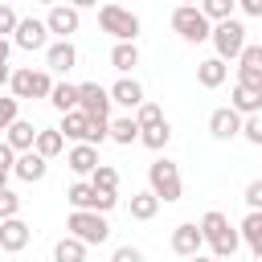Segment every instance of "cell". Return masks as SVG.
Returning a JSON list of instances; mask_svg holds the SVG:
<instances>
[{"mask_svg": "<svg viewBox=\"0 0 262 262\" xmlns=\"http://www.w3.org/2000/svg\"><path fill=\"white\" fill-rule=\"evenodd\" d=\"M201 237L209 242V250H213L217 262L233 258V254H237V242H242V233L229 225V217H225L221 209H209V213L201 217Z\"/></svg>", "mask_w": 262, "mask_h": 262, "instance_id": "cell-1", "label": "cell"}, {"mask_svg": "<svg viewBox=\"0 0 262 262\" xmlns=\"http://www.w3.org/2000/svg\"><path fill=\"white\" fill-rule=\"evenodd\" d=\"M66 229H70L78 242H86V246H102V242L111 237L106 217H102V213H94V209H74V213L66 217Z\"/></svg>", "mask_w": 262, "mask_h": 262, "instance_id": "cell-2", "label": "cell"}, {"mask_svg": "<svg viewBox=\"0 0 262 262\" xmlns=\"http://www.w3.org/2000/svg\"><path fill=\"white\" fill-rule=\"evenodd\" d=\"M209 41H213V49H217V57H221V61H237V53L246 49V25H242V20H233V16H225V20H217V25H213Z\"/></svg>", "mask_w": 262, "mask_h": 262, "instance_id": "cell-3", "label": "cell"}, {"mask_svg": "<svg viewBox=\"0 0 262 262\" xmlns=\"http://www.w3.org/2000/svg\"><path fill=\"white\" fill-rule=\"evenodd\" d=\"M98 25H102V33H111L115 41H135V37H139V16H135L131 8H123V4H102V8H98Z\"/></svg>", "mask_w": 262, "mask_h": 262, "instance_id": "cell-4", "label": "cell"}, {"mask_svg": "<svg viewBox=\"0 0 262 262\" xmlns=\"http://www.w3.org/2000/svg\"><path fill=\"white\" fill-rule=\"evenodd\" d=\"M172 29L184 37V41H209V33H213V20L196 8V4H180L176 12H172Z\"/></svg>", "mask_w": 262, "mask_h": 262, "instance_id": "cell-5", "label": "cell"}, {"mask_svg": "<svg viewBox=\"0 0 262 262\" xmlns=\"http://www.w3.org/2000/svg\"><path fill=\"white\" fill-rule=\"evenodd\" d=\"M147 184H151V192H156L160 201H180V192H184L180 168H176L172 160H156V164L147 168Z\"/></svg>", "mask_w": 262, "mask_h": 262, "instance_id": "cell-6", "label": "cell"}, {"mask_svg": "<svg viewBox=\"0 0 262 262\" xmlns=\"http://www.w3.org/2000/svg\"><path fill=\"white\" fill-rule=\"evenodd\" d=\"M66 201L74 205V209H94V213H106V209H115V192H102V188H94L90 180H78V184H70L66 188Z\"/></svg>", "mask_w": 262, "mask_h": 262, "instance_id": "cell-7", "label": "cell"}, {"mask_svg": "<svg viewBox=\"0 0 262 262\" xmlns=\"http://www.w3.org/2000/svg\"><path fill=\"white\" fill-rule=\"evenodd\" d=\"M78 111H86L94 123H106L111 119V90L98 82H82L78 86Z\"/></svg>", "mask_w": 262, "mask_h": 262, "instance_id": "cell-8", "label": "cell"}, {"mask_svg": "<svg viewBox=\"0 0 262 262\" xmlns=\"http://www.w3.org/2000/svg\"><path fill=\"white\" fill-rule=\"evenodd\" d=\"M12 45H20V49H45L49 45V29H45V20H33V16H25V20H16V29H12Z\"/></svg>", "mask_w": 262, "mask_h": 262, "instance_id": "cell-9", "label": "cell"}, {"mask_svg": "<svg viewBox=\"0 0 262 262\" xmlns=\"http://www.w3.org/2000/svg\"><path fill=\"white\" fill-rule=\"evenodd\" d=\"M78 25H82V16H78L74 4H53L49 16H45V29L57 33V41H70V33H78Z\"/></svg>", "mask_w": 262, "mask_h": 262, "instance_id": "cell-10", "label": "cell"}, {"mask_svg": "<svg viewBox=\"0 0 262 262\" xmlns=\"http://www.w3.org/2000/svg\"><path fill=\"white\" fill-rule=\"evenodd\" d=\"M237 82L262 90V45H250L246 41V49L237 53Z\"/></svg>", "mask_w": 262, "mask_h": 262, "instance_id": "cell-11", "label": "cell"}, {"mask_svg": "<svg viewBox=\"0 0 262 262\" xmlns=\"http://www.w3.org/2000/svg\"><path fill=\"white\" fill-rule=\"evenodd\" d=\"M45 66H49L53 74H70V70L78 66L74 41H53V45H45Z\"/></svg>", "mask_w": 262, "mask_h": 262, "instance_id": "cell-12", "label": "cell"}, {"mask_svg": "<svg viewBox=\"0 0 262 262\" xmlns=\"http://www.w3.org/2000/svg\"><path fill=\"white\" fill-rule=\"evenodd\" d=\"M209 131H213V139H233V135H242V115L233 106H217L209 115Z\"/></svg>", "mask_w": 262, "mask_h": 262, "instance_id": "cell-13", "label": "cell"}, {"mask_svg": "<svg viewBox=\"0 0 262 262\" xmlns=\"http://www.w3.org/2000/svg\"><path fill=\"white\" fill-rule=\"evenodd\" d=\"M45 168H49V160L41 156V151H16V164H12V172L20 176V180H29V184H37V180H45Z\"/></svg>", "mask_w": 262, "mask_h": 262, "instance_id": "cell-14", "label": "cell"}, {"mask_svg": "<svg viewBox=\"0 0 262 262\" xmlns=\"http://www.w3.org/2000/svg\"><path fill=\"white\" fill-rule=\"evenodd\" d=\"M201 246H205V237H201V225L184 221V225H176V229H172V250H176L180 258H192V254H201Z\"/></svg>", "mask_w": 262, "mask_h": 262, "instance_id": "cell-15", "label": "cell"}, {"mask_svg": "<svg viewBox=\"0 0 262 262\" xmlns=\"http://www.w3.org/2000/svg\"><path fill=\"white\" fill-rule=\"evenodd\" d=\"M25 246H29V225H25L20 217H4V221H0V250L20 254Z\"/></svg>", "mask_w": 262, "mask_h": 262, "instance_id": "cell-16", "label": "cell"}, {"mask_svg": "<svg viewBox=\"0 0 262 262\" xmlns=\"http://www.w3.org/2000/svg\"><path fill=\"white\" fill-rule=\"evenodd\" d=\"M66 164H70L78 176H90L102 160H98V147H94V143H78V147H70V151H66Z\"/></svg>", "mask_w": 262, "mask_h": 262, "instance_id": "cell-17", "label": "cell"}, {"mask_svg": "<svg viewBox=\"0 0 262 262\" xmlns=\"http://www.w3.org/2000/svg\"><path fill=\"white\" fill-rule=\"evenodd\" d=\"M229 106H233L237 115H258V111H262V90H254V86H246V82H233Z\"/></svg>", "mask_w": 262, "mask_h": 262, "instance_id": "cell-18", "label": "cell"}, {"mask_svg": "<svg viewBox=\"0 0 262 262\" xmlns=\"http://www.w3.org/2000/svg\"><path fill=\"white\" fill-rule=\"evenodd\" d=\"M225 78H229V66H225L221 57H205V61H196V82H201L205 90H217Z\"/></svg>", "mask_w": 262, "mask_h": 262, "instance_id": "cell-19", "label": "cell"}, {"mask_svg": "<svg viewBox=\"0 0 262 262\" xmlns=\"http://www.w3.org/2000/svg\"><path fill=\"white\" fill-rule=\"evenodd\" d=\"M111 102H119V106L135 111V106L143 102V86H139L135 78H119V82L111 86Z\"/></svg>", "mask_w": 262, "mask_h": 262, "instance_id": "cell-20", "label": "cell"}, {"mask_svg": "<svg viewBox=\"0 0 262 262\" xmlns=\"http://www.w3.org/2000/svg\"><path fill=\"white\" fill-rule=\"evenodd\" d=\"M106 139L131 147V143L139 139V123H135V115H119V119H111V123H106Z\"/></svg>", "mask_w": 262, "mask_h": 262, "instance_id": "cell-21", "label": "cell"}, {"mask_svg": "<svg viewBox=\"0 0 262 262\" xmlns=\"http://www.w3.org/2000/svg\"><path fill=\"white\" fill-rule=\"evenodd\" d=\"M61 147H66V135H61L57 127H37V139H33V151H41L45 160H53V156H61Z\"/></svg>", "mask_w": 262, "mask_h": 262, "instance_id": "cell-22", "label": "cell"}, {"mask_svg": "<svg viewBox=\"0 0 262 262\" xmlns=\"http://www.w3.org/2000/svg\"><path fill=\"white\" fill-rule=\"evenodd\" d=\"M242 242L254 250V258L262 262V209H250L242 221Z\"/></svg>", "mask_w": 262, "mask_h": 262, "instance_id": "cell-23", "label": "cell"}, {"mask_svg": "<svg viewBox=\"0 0 262 262\" xmlns=\"http://www.w3.org/2000/svg\"><path fill=\"white\" fill-rule=\"evenodd\" d=\"M33 139H37V127H33L29 119H16V123L8 127V139H4V143H8L12 151H29Z\"/></svg>", "mask_w": 262, "mask_h": 262, "instance_id": "cell-24", "label": "cell"}, {"mask_svg": "<svg viewBox=\"0 0 262 262\" xmlns=\"http://www.w3.org/2000/svg\"><path fill=\"white\" fill-rule=\"evenodd\" d=\"M111 66H115L119 74L135 70V66H139V49H135V41H115V49H111Z\"/></svg>", "mask_w": 262, "mask_h": 262, "instance_id": "cell-25", "label": "cell"}, {"mask_svg": "<svg viewBox=\"0 0 262 262\" xmlns=\"http://www.w3.org/2000/svg\"><path fill=\"white\" fill-rule=\"evenodd\" d=\"M53 262H86V242H78L74 233H66L53 246Z\"/></svg>", "mask_w": 262, "mask_h": 262, "instance_id": "cell-26", "label": "cell"}, {"mask_svg": "<svg viewBox=\"0 0 262 262\" xmlns=\"http://www.w3.org/2000/svg\"><path fill=\"white\" fill-rule=\"evenodd\" d=\"M168 139H172L168 119H164V123H156V127H139V143H143V147H151V151H164V147H168Z\"/></svg>", "mask_w": 262, "mask_h": 262, "instance_id": "cell-27", "label": "cell"}, {"mask_svg": "<svg viewBox=\"0 0 262 262\" xmlns=\"http://www.w3.org/2000/svg\"><path fill=\"white\" fill-rule=\"evenodd\" d=\"M156 213H160V196H156L151 188H147V192H135V196H131V217H135V221H151Z\"/></svg>", "mask_w": 262, "mask_h": 262, "instance_id": "cell-28", "label": "cell"}, {"mask_svg": "<svg viewBox=\"0 0 262 262\" xmlns=\"http://www.w3.org/2000/svg\"><path fill=\"white\" fill-rule=\"evenodd\" d=\"M49 102H53L61 115H66V111H74V106H78V86H70V82H53Z\"/></svg>", "mask_w": 262, "mask_h": 262, "instance_id": "cell-29", "label": "cell"}, {"mask_svg": "<svg viewBox=\"0 0 262 262\" xmlns=\"http://www.w3.org/2000/svg\"><path fill=\"white\" fill-rule=\"evenodd\" d=\"M90 184L102 188V192H119V172H115L111 164H98V168L90 172Z\"/></svg>", "mask_w": 262, "mask_h": 262, "instance_id": "cell-30", "label": "cell"}, {"mask_svg": "<svg viewBox=\"0 0 262 262\" xmlns=\"http://www.w3.org/2000/svg\"><path fill=\"white\" fill-rule=\"evenodd\" d=\"M233 4H237V0H201L196 8H201V12H205V16L213 20V25H217V20H225V16H233Z\"/></svg>", "mask_w": 262, "mask_h": 262, "instance_id": "cell-31", "label": "cell"}, {"mask_svg": "<svg viewBox=\"0 0 262 262\" xmlns=\"http://www.w3.org/2000/svg\"><path fill=\"white\" fill-rule=\"evenodd\" d=\"M8 86H12L16 98H33V70H12Z\"/></svg>", "mask_w": 262, "mask_h": 262, "instance_id": "cell-32", "label": "cell"}, {"mask_svg": "<svg viewBox=\"0 0 262 262\" xmlns=\"http://www.w3.org/2000/svg\"><path fill=\"white\" fill-rule=\"evenodd\" d=\"M135 123H139V127H156V123H164V111H160L156 102L143 98V102L135 106Z\"/></svg>", "mask_w": 262, "mask_h": 262, "instance_id": "cell-33", "label": "cell"}, {"mask_svg": "<svg viewBox=\"0 0 262 262\" xmlns=\"http://www.w3.org/2000/svg\"><path fill=\"white\" fill-rule=\"evenodd\" d=\"M16 119H20V98L16 94L12 98H0V131H8Z\"/></svg>", "mask_w": 262, "mask_h": 262, "instance_id": "cell-34", "label": "cell"}, {"mask_svg": "<svg viewBox=\"0 0 262 262\" xmlns=\"http://www.w3.org/2000/svg\"><path fill=\"white\" fill-rule=\"evenodd\" d=\"M242 135H246L250 143H258V147H262V111H258V115H246V119H242Z\"/></svg>", "mask_w": 262, "mask_h": 262, "instance_id": "cell-35", "label": "cell"}, {"mask_svg": "<svg viewBox=\"0 0 262 262\" xmlns=\"http://www.w3.org/2000/svg\"><path fill=\"white\" fill-rule=\"evenodd\" d=\"M16 213H20V196L12 188H0V221L4 217H16Z\"/></svg>", "mask_w": 262, "mask_h": 262, "instance_id": "cell-36", "label": "cell"}, {"mask_svg": "<svg viewBox=\"0 0 262 262\" xmlns=\"http://www.w3.org/2000/svg\"><path fill=\"white\" fill-rule=\"evenodd\" d=\"M49 90H53V78L45 70H33V98H49Z\"/></svg>", "mask_w": 262, "mask_h": 262, "instance_id": "cell-37", "label": "cell"}, {"mask_svg": "<svg viewBox=\"0 0 262 262\" xmlns=\"http://www.w3.org/2000/svg\"><path fill=\"white\" fill-rule=\"evenodd\" d=\"M246 205H250V209H262V176L246 184Z\"/></svg>", "mask_w": 262, "mask_h": 262, "instance_id": "cell-38", "label": "cell"}, {"mask_svg": "<svg viewBox=\"0 0 262 262\" xmlns=\"http://www.w3.org/2000/svg\"><path fill=\"white\" fill-rule=\"evenodd\" d=\"M16 20H20V16H16L8 4H0V37H8V33L16 29Z\"/></svg>", "mask_w": 262, "mask_h": 262, "instance_id": "cell-39", "label": "cell"}, {"mask_svg": "<svg viewBox=\"0 0 262 262\" xmlns=\"http://www.w3.org/2000/svg\"><path fill=\"white\" fill-rule=\"evenodd\" d=\"M111 262H143V254H139L135 246H119V250L111 254Z\"/></svg>", "mask_w": 262, "mask_h": 262, "instance_id": "cell-40", "label": "cell"}, {"mask_svg": "<svg viewBox=\"0 0 262 262\" xmlns=\"http://www.w3.org/2000/svg\"><path fill=\"white\" fill-rule=\"evenodd\" d=\"M246 16H262V0H237Z\"/></svg>", "mask_w": 262, "mask_h": 262, "instance_id": "cell-41", "label": "cell"}, {"mask_svg": "<svg viewBox=\"0 0 262 262\" xmlns=\"http://www.w3.org/2000/svg\"><path fill=\"white\" fill-rule=\"evenodd\" d=\"M8 53H12V41H8V37H0V61H8Z\"/></svg>", "mask_w": 262, "mask_h": 262, "instance_id": "cell-42", "label": "cell"}, {"mask_svg": "<svg viewBox=\"0 0 262 262\" xmlns=\"http://www.w3.org/2000/svg\"><path fill=\"white\" fill-rule=\"evenodd\" d=\"M8 78H12V70H8V61H0V86H8Z\"/></svg>", "mask_w": 262, "mask_h": 262, "instance_id": "cell-43", "label": "cell"}, {"mask_svg": "<svg viewBox=\"0 0 262 262\" xmlns=\"http://www.w3.org/2000/svg\"><path fill=\"white\" fill-rule=\"evenodd\" d=\"M70 4H74V8H78V12H82V8H94V4H98V0H70Z\"/></svg>", "mask_w": 262, "mask_h": 262, "instance_id": "cell-44", "label": "cell"}, {"mask_svg": "<svg viewBox=\"0 0 262 262\" xmlns=\"http://www.w3.org/2000/svg\"><path fill=\"white\" fill-rule=\"evenodd\" d=\"M188 262H217V258H205V254H192Z\"/></svg>", "mask_w": 262, "mask_h": 262, "instance_id": "cell-45", "label": "cell"}, {"mask_svg": "<svg viewBox=\"0 0 262 262\" xmlns=\"http://www.w3.org/2000/svg\"><path fill=\"white\" fill-rule=\"evenodd\" d=\"M41 4H49V8H53V4H61V0H41Z\"/></svg>", "mask_w": 262, "mask_h": 262, "instance_id": "cell-46", "label": "cell"}, {"mask_svg": "<svg viewBox=\"0 0 262 262\" xmlns=\"http://www.w3.org/2000/svg\"><path fill=\"white\" fill-rule=\"evenodd\" d=\"M180 4H196V0H180Z\"/></svg>", "mask_w": 262, "mask_h": 262, "instance_id": "cell-47", "label": "cell"}]
</instances>
